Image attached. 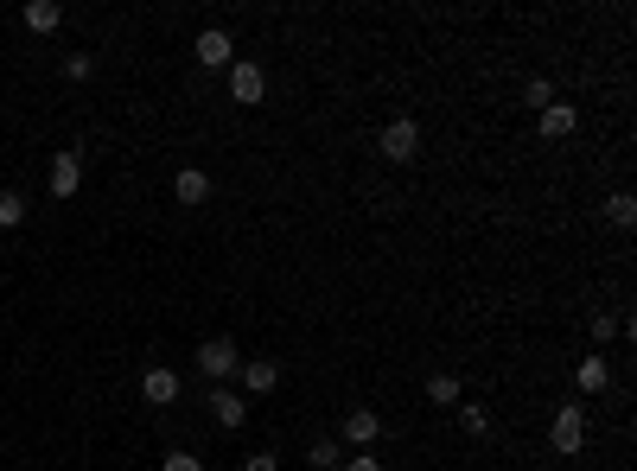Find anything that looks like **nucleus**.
<instances>
[{"label":"nucleus","instance_id":"1","mask_svg":"<svg viewBox=\"0 0 637 471\" xmlns=\"http://www.w3.org/2000/svg\"><path fill=\"white\" fill-rule=\"evenodd\" d=\"M198 370L211 382H230L236 370H243V351H236V338H204L198 344Z\"/></svg>","mask_w":637,"mask_h":471},{"label":"nucleus","instance_id":"2","mask_svg":"<svg viewBox=\"0 0 637 471\" xmlns=\"http://www.w3.org/2000/svg\"><path fill=\"white\" fill-rule=\"evenodd\" d=\"M383 153H389V160H395V166H408V160H421V128H415V121H408V115H395V121H389V128H383Z\"/></svg>","mask_w":637,"mask_h":471},{"label":"nucleus","instance_id":"3","mask_svg":"<svg viewBox=\"0 0 637 471\" xmlns=\"http://www.w3.org/2000/svg\"><path fill=\"white\" fill-rule=\"evenodd\" d=\"M548 446H555V452H580V446H587V414H580V408H561L555 427H548Z\"/></svg>","mask_w":637,"mask_h":471},{"label":"nucleus","instance_id":"4","mask_svg":"<svg viewBox=\"0 0 637 471\" xmlns=\"http://www.w3.org/2000/svg\"><path fill=\"white\" fill-rule=\"evenodd\" d=\"M77 185H83V153H58L51 160V198H77Z\"/></svg>","mask_w":637,"mask_h":471},{"label":"nucleus","instance_id":"5","mask_svg":"<svg viewBox=\"0 0 637 471\" xmlns=\"http://www.w3.org/2000/svg\"><path fill=\"white\" fill-rule=\"evenodd\" d=\"M230 96L243 102V109H249V102H262V96H268V77H262V64H230Z\"/></svg>","mask_w":637,"mask_h":471},{"label":"nucleus","instance_id":"6","mask_svg":"<svg viewBox=\"0 0 637 471\" xmlns=\"http://www.w3.org/2000/svg\"><path fill=\"white\" fill-rule=\"evenodd\" d=\"M141 395L153 408H172V401H179V376H172L166 363H153V370H141Z\"/></svg>","mask_w":637,"mask_h":471},{"label":"nucleus","instance_id":"7","mask_svg":"<svg viewBox=\"0 0 637 471\" xmlns=\"http://www.w3.org/2000/svg\"><path fill=\"white\" fill-rule=\"evenodd\" d=\"M536 121H542V141H567V134L580 128V109H574V102H548Z\"/></svg>","mask_w":637,"mask_h":471},{"label":"nucleus","instance_id":"8","mask_svg":"<svg viewBox=\"0 0 637 471\" xmlns=\"http://www.w3.org/2000/svg\"><path fill=\"white\" fill-rule=\"evenodd\" d=\"M20 20H26V32H58L64 26V7H58V0H26Z\"/></svg>","mask_w":637,"mask_h":471},{"label":"nucleus","instance_id":"9","mask_svg":"<svg viewBox=\"0 0 637 471\" xmlns=\"http://www.w3.org/2000/svg\"><path fill=\"white\" fill-rule=\"evenodd\" d=\"M192 51H198V64H211V71H223L236 45H230V32H217V26H211V32H198V45H192Z\"/></svg>","mask_w":637,"mask_h":471},{"label":"nucleus","instance_id":"10","mask_svg":"<svg viewBox=\"0 0 637 471\" xmlns=\"http://www.w3.org/2000/svg\"><path fill=\"white\" fill-rule=\"evenodd\" d=\"M211 414H217V427H243L249 421V408H243V395H236V389H211Z\"/></svg>","mask_w":637,"mask_h":471},{"label":"nucleus","instance_id":"11","mask_svg":"<svg viewBox=\"0 0 637 471\" xmlns=\"http://www.w3.org/2000/svg\"><path fill=\"white\" fill-rule=\"evenodd\" d=\"M376 433H383V421H376L370 408H351V414H344V446H370Z\"/></svg>","mask_w":637,"mask_h":471},{"label":"nucleus","instance_id":"12","mask_svg":"<svg viewBox=\"0 0 637 471\" xmlns=\"http://www.w3.org/2000/svg\"><path fill=\"white\" fill-rule=\"evenodd\" d=\"M236 376H243V389H249V395H268L274 382H281V370H274L268 357H249V363H243V370H236Z\"/></svg>","mask_w":637,"mask_h":471},{"label":"nucleus","instance_id":"13","mask_svg":"<svg viewBox=\"0 0 637 471\" xmlns=\"http://www.w3.org/2000/svg\"><path fill=\"white\" fill-rule=\"evenodd\" d=\"M172 191H179V204H204V198H211V179H204L198 166H185L179 179H172Z\"/></svg>","mask_w":637,"mask_h":471},{"label":"nucleus","instance_id":"14","mask_svg":"<svg viewBox=\"0 0 637 471\" xmlns=\"http://www.w3.org/2000/svg\"><path fill=\"white\" fill-rule=\"evenodd\" d=\"M427 401H434V408H453V401H459V376H453V370L427 376Z\"/></svg>","mask_w":637,"mask_h":471},{"label":"nucleus","instance_id":"15","mask_svg":"<svg viewBox=\"0 0 637 471\" xmlns=\"http://www.w3.org/2000/svg\"><path fill=\"white\" fill-rule=\"evenodd\" d=\"M306 465H313V471H338V465H344V446H338V440H313Z\"/></svg>","mask_w":637,"mask_h":471},{"label":"nucleus","instance_id":"16","mask_svg":"<svg viewBox=\"0 0 637 471\" xmlns=\"http://www.w3.org/2000/svg\"><path fill=\"white\" fill-rule=\"evenodd\" d=\"M606 382H612V363H606V357H587V363H580V389H587V395H599Z\"/></svg>","mask_w":637,"mask_h":471},{"label":"nucleus","instance_id":"17","mask_svg":"<svg viewBox=\"0 0 637 471\" xmlns=\"http://www.w3.org/2000/svg\"><path fill=\"white\" fill-rule=\"evenodd\" d=\"M606 217L618 223V230H631V223H637V198H631V191H612V198H606Z\"/></svg>","mask_w":637,"mask_h":471},{"label":"nucleus","instance_id":"18","mask_svg":"<svg viewBox=\"0 0 637 471\" xmlns=\"http://www.w3.org/2000/svg\"><path fill=\"white\" fill-rule=\"evenodd\" d=\"M13 223H26V198L20 191H0V230H13Z\"/></svg>","mask_w":637,"mask_h":471},{"label":"nucleus","instance_id":"19","mask_svg":"<svg viewBox=\"0 0 637 471\" xmlns=\"http://www.w3.org/2000/svg\"><path fill=\"white\" fill-rule=\"evenodd\" d=\"M523 102H529V109L542 115L548 102H555V90H548V77H529V83H523Z\"/></svg>","mask_w":637,"mask_h":471},{"label":"nucleus","instance_id":"20","mask_svg":"<svg viewBox=\"0 0 637 471\" xmlns=\"http://www.w3.org/2000/svg\"><path fill=\"white\" fill-rule=\"evenodd\" d=\"M90 71H96V58H90V51H71V58H64V77H71V83H83Z\"/></svg>","mask_w":637,"mask_h":471},{"label":"nucleus","instance_id":"21","mask_svg":"<svg viewBox=\"0 0 637 471\" xmlns=\"http://www.w3.org/2000/svg\"><path fill=\"white\" fill-rule=\"evenodd\" d=\"M459 421H466V433H491V414L485 408H459Z\"/></svg>","mask_w":637,"mask_h":471},{"label":"nucleus","instance_id":"22","mask_svg":"<svg viewBox=\"0 0 637 471\" xmlns=\"http://www.w3.org/2000/svg\"><path fill=\"white\" fill-rule=\"evenodd\" d=\"M587 325H593V338H599V344H606V338H612V331H618V319H612V312H593V319H587Z\"/></svg>","mask_w":637,"mask_h":471},{"label":"nucleus","instance_id":"23","mask_svg":"<svg viewBox=\"0 0 637 471\" xmlns=\"http://www.w3.org/2000/svg\"><path fill=\"white\" fill-rule=\"evenodd\" d=\"M166 471H204V459H192V452H166Z\"/></svg>","mask_w":637,"mask_h":471},{"label":"nucleus","instance_id":"24","mask_svg":"<svg viewBox=\"0 0 637 471\" xmlns=\"http://www.w3.org/2000/svg\"><path fill=\"white\" fill-rule=\"evenodd\" d=\"M243 471H281V465H274V452H255V459H243Z\"/></svg>","mask_w":637,"mask_h":471},{"label":"nucleus","instance_id":"25","mask_svg":"<svg viewBox=\"0 0 637 471\" xmlns=\"http://www.w3.org/2000/svg\"><path fill=\"white\" fill-rule=\"evenodd\" d=\"M344 471H383V459H344Z\"/></svg>","mask_w":637,"mask_h":471}]
</instances>
